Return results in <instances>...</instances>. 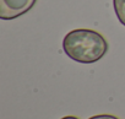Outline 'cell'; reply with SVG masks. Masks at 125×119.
Here are the masks:
<instances>
[{
    "label": "cell",
    "mask_w": 125,
    "mask_h": 119,
    "mask_svg": "<svg viewBox=\"0 0 125 119\" xmlns=\"http://www.w3.org/2000/svg\"><path fill=\"white\" fill-rule=\"evenodd\" d=\"M61 119H79L77 117H74V115H68V117H64V118H61Z\"/></svg>",
    "instance_id": "obj_5"
},
{
    "label": "cell",
    "mask_w": 125,
    "mask_h": 119,
    "mask_svg": "<svg viewBox=\"0 0 125 119\" xmlns=\"http://www.w3.org/2000/svg\"><path fill=\"white\" fill-rule=\"evenodd\" d=\"M113 5L118 20L125 26V0H113Z\"/></svg>",
    "instance_id": "obj_3"
},
{
    "label": "cell",
    "mask_w": 125,
    "mask_h": 119,
    "mask_svg": "<svg viewBox=\"0 0 125 119\" xmlns=\"http://www.w3.org/2000/svg\"><path fill=\"white\" fill-rule=\"evenodd\" d=\"M65 54L77 63L92 64L107 54L108 42L97 31L77 28L70 31L62 39Z\"/></svg>",
    "instance_id": "obj_1"
},
{
    "label": "cell",
    "mask_w": 125,
    "mask_h": 119,
    "mask_svg": "<svg viewBox=\"0 0 125 119\" xmlns=\"http://www.w3.org/2000/svg\"><path fill=\"white\" fill-rule=\"evenodd\" d=\"M88 119H119V118L115 115H112V114H98V115H93Z\"/></svg>",
    "instance_id": "obj_4"
},
{
    "label": "cell",
    "mask_w": 125,
    "mask_h": 119,
    "mask_svg": "<svg viewBox=\"0 0 125 119\" xmlns=\"http://www.w3.org/2000/svg\"><path fill=\"white\" fill-rule=\"evenodd\" d=\"M37 0H0V19L14 20L28 12Z\"/></svg>",
    "instance_id": "obj_2"
}]
</instances>
